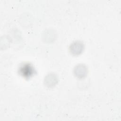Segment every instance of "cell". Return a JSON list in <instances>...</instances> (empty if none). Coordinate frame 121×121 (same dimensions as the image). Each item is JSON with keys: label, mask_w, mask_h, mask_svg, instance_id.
Here are the masks:
<instances>
[{"label": "cell", "mask_w": 121, "mask_h": 121, "mask_svg": "<svg viewBox=\"0 0 121 121\" xmlns=\"http://www.w3.org/2000/svg\"><path fill=\"white\" fill-rule=\"evenodd\" d=\"M75 75L79 78H83L87 73V68L83 64H79L75 66L74 69Z\"/></svg>", "instance_id": "3"}, {"label": "cell", "mask_w": 121, "mask_h": 121, "mask_svg": "<svg viewBox=\"0 0 121 121\" xmlns=\"http://www.w3.org/2000/svg\"><path fill=\"white\" fill-rule=\"evenodd\" d=\"M69 51L74 55H78L82 53L84 49V44L80 41H76L71 43L69 46Z\"/></svg>", "instance_id": "2"}, {"label": "cell", "mask_w": 121, "mask_h": 121, "mask_svg": "<svg viewBox=\"0 0 121 121\" xmlns=\"http://www.w3.org/2000/svg\"><path fill=\"white\" fill-rule=\"evenodd\" d=\"M19 74L26 78H29L36 73L34 67L29 62H24L20 64L18 69Z\"/></svg>", "instance_id": "1"}]
</instances>
